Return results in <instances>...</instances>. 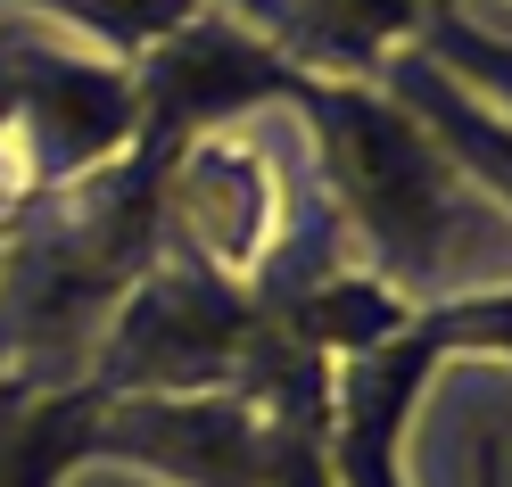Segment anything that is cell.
Listing matches in <instances>:
<instances>
[{"label": "cell", "mask_w": 512, "mask_h": 487, "mask_svg": "<svg viewBox=\"0 0 512 487\" xmlns=\"http://www.w3.org/2000/svg\"><path fill=\"white\" fill-rule=\"evenodd\" d=\"M281 108H298L314 157H323V190L339 223L372 256V273L405 289L413 306H430V289L446 273V240H455V199L463 174L438 157V141L413 124L380 83H339L290 67Z\"/></svg>", "instance_id": "2"}, {"label": "cell", "mask_w": 512, "mask_h": 487, "mask_svg": "<svg viewBox=\"0 0 512 487\" xmlns=\"http://www.w3.org/2000/svg\"><path fill=\"white\" fill-rule=\"evenodd\" d=\"M372 83L438 141V157H446L463 182H479V199L504 207V190H512V133H504V108H496V100H479V91H463L455 75H438L413 42H405Z\"/></svg>", "instance_id": "8"}, {"label": "cell", "mask_w": 512, "mask_h": 487, "mask_svg": "<svg viewBox=\"0 0 512 487\" xmlns=\"http://www.w3.org/2000/svg\"><path fill=\"white\" fill-rule=\"evenodd\" d=\"M438 9L446 0H281L265 42L290 58V67H306V75L372 83Z\"/></svg>", "instance_id": "7"}, {"label": "cell", "mask_w": 512, "mask_h": 487, "mask_svg": "<svg viewBox=\"0 0 512 487\" xmlns=\"http://www.w3.org/2000/svg\"><path fill=\"white\" fill-rule=\"evenodd\" d=\"M190 9H199V0H0V17H50V25H67V34H83L91 50L124 58V67H133L149 42H166Z\"/></svg>", "instance_id": "11"}, {"label": "cell", "mask_w": 512, "mask_h": 487, "mask_svg": "<svg viewBox=\"0 0 512 487\" xmlns=\"http://www.w3.org/2000/svg\"><path fill=\"white\" fill-rule=\"evenodd\" d=\"M281 347L273 331V289H232L199 273L190 256L157 248L141 281L108 306L100 339H91L83 372L100 388H141V397H207V388H240L265 372Z\"/></svg>", "instance_id": "3"}, {"label": "cell", "mask_w": 512, "mask_h": 487, "mask_svg": "<svg viewBox=\"0 0 512 487\" xmlns=\"http://www.w3.org/2000/svg\"><path fill=\"white\" fill-rule=\"evenodd\" d=\"M471 487H504V438H479V479Z\"/></svg>", "instance_id": "12"}, {"label": "cell", "mask_w": 512, "mask_h": 487, "mask_svg": "<svg viewBox=\"0 0 512 487\" xmlns=\"http://www.w3.org/2000/svg\"><path fill=\"white\" fill-rule=\"evenodd\" d=\"M273 9H281V0H232V17H256V34L273 25Z\"/></svg>", "instance_id": "13"}, {"label": "cell", "mask_w": 512, "mask_h": 487, "mask_svg": "<svg viewBox=\"0 0 512 487\" xmlns=\"http://www.w3.org/2000/svg\"><path fill=\"white\" fill-rule=\"evenodd\" d=\"M281 223H290L281 166L248 133V116L199 133L190 149H174L166 182H157V248L190 256L199 273L232 281V289L265 281V256L281 248Z\"/></svg>", "instance_id": "5"}, {"label": "cell", "mask_w": 512, "mask_h": 487, "mask_svg": "<svg viewBox=\"0 0 512 487\" xmlns=\"http://www.w3.org/2000/svg\"><path fill=\"white\" fill-rule=\"evenodd\" d=\"M91 463H124L157 487H265V413L240 388L141 397V388L9 380L0 372V487H67Z\"/></svg>", "instance_id": "1"}, {"label": "cell", "mask_w": 512, "mask_h": 487, "mask_svg": "<svg viewBox=\"0 0 512 487\" xmlns=\"http://www.w3.org/2000/svg\"><path fill=\"white\" fill-rule=\"evenodd\" d=\"M0 108L17 116L25 149H34L42 190L133 149V67L91 42L0 25Z\"/></svg>", "instance_id": "6"}, {"label": "cell", "mask_w": 512, "mask_h": 487, "mask_svg": "<svg viewBox=\"0 0 512 487\" xmlns=\"http://www.w3.org/2000/svg\"><path fill=\"white\" fill-rule=\"evenodd\" d=\"M413 322V298L389 289L380 273H331V281H298L273 289V331L298 355H323V364H347V355L380 347L389 331Z\"/></svg>", "instance_id": "9"}, {"label": "cell", "mask_w": 512, "mask_h": 487, "mask_svg": "<svg viewBox=\"0 0 512 487\" xmlns=\"http://www.w3.org/2000/svg\"><path fill=\"white\" fill-rule=\"evenodd\" d=\"M256 413H265V487H331L323 463V421H331V364L298 355L290 339L273 347V364L248 380Z\"/></svg>", "instance_id": "10"}, {"label": "cell", "mask_w": 512, "mask_h": 487, "mask_svg": "<svg viewBox=\"0 0 512 487\" xmlns=\"http://www.w3.org/2000/svg\"><path fill=\"white\" fill-rule=\"evenodd\" d=\"M504 347H512V298L471 289V298L413 306L405 331L331 364V421H323L331 487H405V430L422 388L446 364H504Z\"/></svg>", "instance_id": "4"}]
</instances>
